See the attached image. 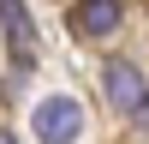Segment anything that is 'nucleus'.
<instances>
[{"instance_id":"1","label":"nucleus","mask_w":149,"mask_h":144,"mask_svg":"<svg viewBox=\"0 0 149 144\" xmlns=\"http://www.w3.org/2000/svg\"><path fill=\"white\" fill-rule=\"evenodd\" d=\"M30 126H36L42 144H72L84 132V108H78V96H42L36 114H30Z\"/></svg>"},{"instance_id":"2","label":"nucleus","mask_w":149,"mask_h":144,"mask_svg":"<svg viewBox=\"0 0 149 144\" xmlns=\"http://www.w3.org/2000/svg\"><path fill=\"white\" fill-rule=\"evenodd\" d=\"M125 24V0H78L72 6V36L95 42V36H113Z\"/></svg>"},{"instance_id":"3","label":"nucleus","mask_w":149,"mask_h":144,"mask_svg":"<svg viewBox=\"0 0 149 144\" xmlns=\"http://www.w3.org/2000/svg\"><path fill=\"white\" fill-rule=\"evenodd\" d=\"M0 30H6V42H12L18 72H30V66H36V24H30V6H24V0H0Z\"/></svg>"},{"instance_id":"4","label":"nucleus","mask_w":149,"mask_h":144,"mask_svg":"<svg viewBox=\"0 0 149 144\" xmlns=\"http://www.w3.org/2000/svg\"><path fill=\"white\" fill-rule=\"evenodd\" d=\"M102 84H107V102L119 108V114H131V108L149 96V84H143V72L131 66V60H107V72H102Z\"/></svg>"},{"instance_id":"5","label":"nucleus","mask_w":149,"mask_h":144,"mask_svg":"<svg viewBox=\"0 0 149 144\" xmlns=\"http://www.w3.org/2000/svg\"><path fill=\"white\" fill-rule=\"evenodd\" d=\"M131 120H137V126H149V96H143L137 108H131Z\"/></svg>"},{"instance_id":"6","label":"nucleus","mask_w":149,"mask_h":144,"mask_svg":"<svg viewBox=\"0 0 149 144\" xmlns=\"http://www.w3.org/2000/svg\"><path fill=\"white\" fill-rule=\"evenodd\" d=\"M0 144H12V138H6V132H0Z\"/></svg>"}]
</instances>
